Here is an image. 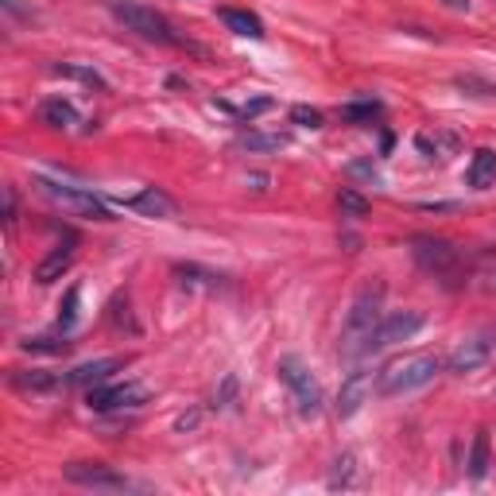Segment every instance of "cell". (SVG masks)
<instances>
[{
	"instance_id": "11",
	"label": "cell",
	"mask_w": 496,
	"mask_h": 496,
	"mask_svg": "<svg viewBox=\"0 0 496 496\" xmlns=\"http://www.w3.org/2000/svg\"><path fill=\"white\" fill-rule=\"evenodd\" d=\"M372 396V372L369 369H357V372H349L345 381H342V392H338V415L342 419H353L364 403H369Z\"/></svg>"
},
{
	"instance_id": "15",
	"label": "cell",
	"mask_w": 496,
	"mask_h": 496,
	"mask_svg": "<svg viewBox=\"0 0 496 496\" xmlns=\"http://www.w3.org/2000/svg\"><path fill=\"white\" fill-rule=\"evenodd\" d=\"M58 384H70V376L51 372V369H20V372H12V388H16V392H55Z\"/></svg>"
},
{
	"instance_id": "12",
	"label": "cell",
	"mask_w": 496,
	"mask_h": 496,
	"mask_svg": "<svg viewBox=\"0 0 496 496\" xmlns=\"http://www.w3.org/2000/svg\"><path fill=\"white\" fill-rule=\"evenodd\" d=\"M116 206H124L133 213H144V217H171L174 213V198L164 194L159 186H144V191L128 194V198H116Z\"/></svg>"
},
{
	"instance_id": "25",
	"label": "cell",
	"mask_w": 496,
	"mask_h": 496,
	"mask_svg": "<svg viewBox=\"0 0 496 496\" xmlns=\"http://www.w3.org/2000/svg\"><path fill=\"white\" fill-rule=\"evenodd\" d=\"M109 322H113L116 330L140 333V326H136V318H133V303H128V295H116V299L109 303Z\"/></svg>"
},
{
	"instance_id": "4",
	"label": "cell",
	"mask_w": 496,
	"mask_h": 496,
	"mask_svg": "<svg viewBox=\"0 0 496 496\" xmlns=\"http://www.w3.org/2000/svg\"><path fill=\"white\" fill-rule=\"evenodd\" d=\"M113 16L121 20L128 32H136L140 39L148 43H164V47H174V43H183L174 35V27L167 24V16H159L155 8H144V5H133V0H113Z\"/></svg>"
},
{
	"instance_id": "5",
	"label": "cell",
	"mask_w": 496,
	"mask_h": 496,
	"mask_svg": "<svg viewBox=\"0 0 496 496\" xmlns=\"http://www.w3.org/2000/svg\"><path fill=\"white\" fill-rule=\"evenodd\" d=\"M35 186L55 202V206H63L66 213L85 217V222H113L105 202L94 198L90 191H82V186H66V183H51V179H35Z\"/></svg>"
},
{
	"instance_id": "8",
	"label": "cell",
	"mask_w": 496,
	"mask_h": 496,
	"mask_svg": "<svg viewBox=\"0 0 496 496\" xmlns=\"http://www.w3.org/2000/svg\"><path fill=\"white\" fill-rule=\"evenodd\" d=\"M63 473H66L70 485H82V489H105V492L133 489V481L124 473H116L113 465H101V461H70Z\"/></svg>"
},
{
	"instance_id": "36",
	"label": "cell",
	"mask_w": 496,
	"mask_h": 496,
	"mask_svg": "<svg viewBox=\"0 0 496 496\" xmlns=\"http://www.w3.org/2000/svg\"><path fill=\"white\" fill-rule=\"evenodd\" d=\"M248 183H253V191H268V174H248Z\"/></svg>"
},
{
	"instance_id": "34",
	"label": "cell",
	"mask_w": 496,
	"mask_h": 496,
	"mask_svg": "<svg viewBox=\"0 0 496 496\" xmlns=\"http://www.w3.org/2000/svg\"><path fill=\"white\" fill-rule=\"evenodd\" d=\"M272 109V97H256V101H248V105L241 109L244 116H248V121H253V116H260V113H268Z\"/></svg>"
},
{
	"instance_id": "20",
	"label": "cell",
	"mask_w": 496,
	"mask_h": 496,
	"mask_svg": "<svg viewBox=\"0 0 496 496\" xmlns=\"http://www.w3.org/2000/svg\"><path fill=\"white\" fill-rule=\"evenodd\" d=\"M357 485V454H342L333 458V470L326 477V489L338 492V489H353Z\"/></svg>"
},
{
	"instance_id": "13",
	"label": "cell",
	"mask_w": 496,
	"mask_h": 496,
	"mask_svg": "<svg viewBox=\"0 0 496 496\" xmlns=\"http://www.w3.org/2000/svg\"><path fill=\"white\" fill-rule=\"evenodd\" d=\"M74 248H78V241L66 233V241L58 244V248H51V253L43 256V264L35 268V283H55V280H63V275L70 272V264H74Z\"/></svg>"
},
{
	"instance_id": "27",
	"label": "cell",
	"mask_w": 496,
	"mask_h": 496,
	"mask_svg": "<svg viewBox=\"0 0 496 496\" xmlns=\"http://www.w3.org/2000/svg\"><path fill=\"white\" fill-rule=\"evenodd\" d=\"M283 136H268V133H241V148L248 152H280L283 148Z\"/></svg>"
},
{
	"instance_id": "35",
	"label": "cell",
	"mask_w": 496,
	"mask_h": 496,
	"mask_svg": "<svg viewBox=\"0 0 496 496\" xmlns=\"http://www.w3.org/2000/svg\"><path fill=\"white\" fill-rule=\"evenodd\" d=\"M179 431H191V427H198V412H191V415H179V422H174Z\"/></svg>"
},
{
	"instance_id": "28",
	"label": "cell",
	"mask_w": 496,
	"mask_h": 496,
	"mask_svg": "<svg viewBox=\"0 0 496 496\" xmlns=\"http://www.w3.org/2000/svg\"><path fill=\"white\" fill-rule=\"evenodd\" d=\"M78 299H82V291H78V287H70V291H66V299H63V306H58V330H63V333L78 322Z\"/></svg>"
},
{
	"instance_id": "26",
	"label": "cell",
	"mask_w": 496,
	"mask_h": 496,
	"mask_svg": "<svg viewBox=\"0 0 496 496\" xmlns=\"http://www.w3.org/2000/svg\"><path fill=\"white\" fill-rule=\"evenodd\" d=\"M55 74H63V78H78V82H85V85H94V90H105V78H101L97 70H90V66H78V63H58V66H55Z\"/></svg>"
},
{
	"instance_id": "14",
	"label": "cell",
	"mask_w": 496,
	"mask_h": 496,
	"mask_svg": "<svg viewBox=\"0 0 496 496\" xmlns=\"http://www.w3.org/2000/svg\"><path fill=\"white\" fill-rule=\"evenodd\" d=\"M116 369H124V357H97V361H85L70 372V384H82V388H94V384H105Z\"/></svg>"
},
{
	"instance_id": "21",
	"label": "cell",
	"mask_w": 496,
	"mask_h": 496,
	"mask_svg": "<svg viewBox=\"0 0 496 496\" xmlns=\"http://www.w3.org/2000/svg\"><path fill=\"white\" fill-rule=\"evenodd\" d=\"M174 275H179V283L183 287H191V291H198V287H222L225 283V275H217V272H206V268H198V264H179L174 268Z\"/></svg>"
},
{
	"instance_id": "37",
	"label": "cell",
	"mask_w": 496,
	"mask_h": 496,
	"mask_svg": "<svg viewBox=\"0 0 496 496\" xmlns=\"http://www.w3.org/2000/svg\"><path fill=\"white\" fill-rule=\"evenodd\" d=\"M446 8H454V12H470V0H442Z\"/></svg>"
},
{
	"instance_id": "9",
	"label": "cell",
	"mask_w": 496,
	"mask_h": 496,
	"mask_svg": "<svg viewBox=\"0 0 496 496\" xmlns=\"http://www.w3.org/2000/svg\"><path fill=\"white\" fill-rule=\"evenodd\" d=\"M419 330H422V314H415V311H396V314H384V318H381V326L372 330L369 345H364V353H376V349H384V345L407 342V338H415Z\"/></svg>"
},
{
	"instance_id": "22",
	"label": "cell",
	"mask_w": 496,
	"mask_h": 496,
	"mask_svg": "<svg viewBox=\"0 0 496 496\" xmlns=\"http://www.w3.org/2000/svg\"><path fill=\"white\" fill-rule=\"evenodd\" d=\"M381 113H384L381 101H349V105H342V121H349V124H372Z\"/></svg>"
},
{
	"instance_id": "1",
	"label": "cell",
	"mask_w": 496,
	"mask_h": 496,
	"mask_svg": "<svg viewBox=\"0 0 496 496\" xmlns=\"http://www.w3.org/2000/svg\"><path fill=\"white\" fill-rule=\"evenodd\" d=\"M381 318H384V283H369L345 314L338 353L342 357H361L364 345H369V338H372V330L381 326Z\"/></svg>"
},
{
	"instance_id": "3",
	"label": "cell",
	"mask_w": 496,
	"mask_h": 496,
	"mask_svg": "<svg viewBox=\"0 0 496 496\" xmlns=\"http://www.w3.org/2000/svg\"><path fill=\"white\" fill-rule=\"evenodd\" d=\"M412 253H415L419 264L427 268L431 275H439L446 287H454L461 275H465L461 248H454V244L442 241V237H415V241H412Z\"/></svg>"
},
{
	"instance_id": "2",
	"label": "cell",
	"mask_w": 496,
	"mask_h": 496,
	"mask_svg": "<svg viewBox=\"0 0 496 496\" xmlns=\"http://www.w3.org/2000/svg\"><path fill=\"white\" fill-rule=\"evenodd\" d=\"M439 372H442V361L434 353H412V357L384 364V369L376 372V392H381V396H407V392H415V388H427Z\"/></svg>"
},
{
	"instance_id": "18",
	"label": "cell",
	"mask_w": 496,
	"mask_h": 496,
	"mask_svg": "<svg viewBox=\"0 0 496 496\" xmlns=\"http://www.w3.org/2000/svg\"><path fill=\"white\" fill-rule=\"evenodd\" d=\"M222 24L229 27V32H237V35L264 39V24H260V16H256V12H248V8H222Z\"/></svg>"
},
{
	"instance_id": "16",
	"label": "cell",
	"mask_w": 496,
	"mask_h": 496,
	"mask_svg": "<svg viewBox=\"0 0 496 496\" xmlns=\"http://www.w3.org/2000/svg\"><path fill=\"white\" fill-rule=\"evenodd\" d=\"M465 183L473 186V191H489L496 183V152L492 148H477L473 159H470V171H465Z\"/></svg>"
},
{
	"instance_id": "10",
	"label": "cell",
	"mask_w": 496,
	"mask_h": 496,
	"mask_svg": "<svg viewBox=\"0 0 496 496\" xmlns=\"http://www.w3.org/2000/svg\"><path fill=\"white\" fill-rule=\"evenodd\" d=\"M492 349H496V342L489 338V333H477V338L461 342V345L454 349V353H450L446 369L454 372V376H470V372H477L481 364H485V361L492 357Z\"/></svg>"
},
{
	"instance_id": "33",
	"label": "cell",
	"mask_w": 496,
	"mask_h": 496,
	"mask_svg": "<svg viewBox=\"0 0 496 496\" xmlns=\"http://www.w3.org/2000/svg\"><path fill=\"white\" fill-rule=\"evenodd\" d=\"M5 229L8 233H16V191H5Z\"/></svg>"
},
{
	"instance_id": "17",
	"label": "cell",
	"mask_w": 496,
	"mask_h": 496,
	"mask_svg": "<svg viewBox=\"0 0 496 496\" xmlns=\"http://www.w3.org/2000/svg\"><path fill=\"white\" fill-rule=\"evenodd\" d=\"M39 116H43V124H51V128H63V133H70V128L78 124V109L70 105V101L63 97H47L39 105Z\"/></svg>"
},
{
	"instance_id": "6",
	"label": "cell",
	"mask_w": 496,
	"mask_h": 496,
	"mask_svg": "<svg viewBox=\"0 0 496 496\" xmlns=\"http://www.w3.org/2000/svg\"><path fill=\"white\" fill-rule=\"evenodd\" d=\"M280 381L291 388V396H295V407H299V415H318L322 412V388H318V381L311 376V369L299 361V357H283L280 361Z\"/></svg>"
},
{
	"instance_id": "29",
	"label": "cell",
	"mask_w": 496,
	"mask_h": 496,
	"mask_svg": "<svg viewBox=\"0 0 496 496\" xmlns=\"http://www.w3.org/2000/svg\"><path fill=\"white\" fill-rule=\"evenodd\" d=\"M24 349H27V353H47V357H55V353H66L70 342H58V338H27Z\"/></svg>"
},
{
	"instance_id": "7",
	"label": "cell",
	"mask_w": 496,
	"mask_h": 496,
	"mask_svg": "<svg viewBox=\"0 0 496 496\" xmlns=\"http://www.w3.org/2000/svg\"><path fill=\"white\" fill-rule=\"evenodd\" d=\"M148 400V392H144L136 381H124V384H94L85 403H90V412H128V407H144Z\"/></svg>"
},
{
	"instance_id": "23",
	"label": "cell",
	"mask_w": 496,
	"mask_h": 496,
	"mask_svg": "<svg viewBox=\"0 0 496 496\" xmlns=\"http://www.w3.org/2000/svg\"><path fill=\"white\" fill-rule=\"evenodd\" d=\"M485 473H489V431H477L470 446V477L481 481Z\"/></svg>"
},
{
	"instance_id": "30",
	"label": "cell",
	"mask_w": 496,
	"mask_h": 496,
	"mask_svg": "<svg viewBox=\"0 0 496 496\" xmlns=\"http://www.w3.org/2000/svg\"><path fill=\"white\" fill-rule=\"evenodd\" d=\"M291 121H295L299 128H322V113L311 109V105H295L291 109Z\"/></svg>"
},
{
	"instance_id": "31",
	"label": "cell",
	"mask_w": 496,
	"mask_h": 496,
	"mask_svg": "<svg viewBox=\"0 0 496 496\" xmlns=\"http://www.w3.org/2000/svg\"><path fill=\"white\" fill-rule=\"evenodd\" d=\"M233 400H237V376H225L222 388H217V396H213V407L222 412V407H229Z\"/></svg>"
},
{
	"instance_id": "24",
	"label": "cell",
	"mask_w": 496,
	"mask_h": 496,
	"mask_svg": "<svg viewBox=\"0 0 496 496\" xmlns=\"http://www.w3.org/2000/svg\"><path fill=\"white\" fill-rule=\"evenodd\" d=\"M338 210H342V217H364L372 210V202L364 198L361 191H353V186H342V191H338Z\"/></svg>"
},
{
	"instance_id": "32",
	"label": "cell",
	"mask_w": 496,
	"mask_h": 496,
	"mask_svg": "<svg viewBox=\"0 0 496 496\" xmlns=\"http://www.w3.org/2000/svg\"><path fill=\"white\" fill-rule=\"evenodd\" d=\"M458 90H477L481 97H496V85H492V82H481V78H473V74H461V78H458Z\"/></svg>"
},
{
	"instance_id": "19",
	"label": "cell",
	"mask_w": 496,
	"mask_h": 496,
	"mask_svg": "<svg viewBox=\"0 0 496 496\" xmlns=\"http://www.w3.org/2000/svg\"><path fill=\"white\" fill-rule=\"evenodd\" d=\"M415 148L427 155V159H450L458 152V136L454 133H422V136H415Z\"/></svg>"
}]
</instances>
